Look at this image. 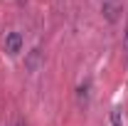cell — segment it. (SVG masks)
Listing matches in <instances>:
<instances>
[{"instance_id": "cell-1", "label": "cell", "mask_w": 128, "mask_h": 126, "mask_svg": "<svg viewBox=\"0 0 128 126\" xmlns=\"http://www.w3.org/2000/svg\"><path fill=\"white\" fill-rule=\"evenodd\" d=\"M5 49H8V54H17L22 49V35L20 32H10L5 37Z\"/></svg>"}, {"instance_id": "cell-2", "label": "cell", "mask_w": 128, "mask_h": 126, "mask_svg": "<svg viewBox=\"0 0 128 126\" xmlns=\"http://www.w3.org/2000/svg\"><path fill=\"white\" fill-rule=\"evenodd\" d=\"M126 52H128V32H126Z\"/></svg>"}, {"instance_id": "cell-3", "label": "cell", "mask_w": 128, "mask_h": 126, "mask_svg": "<svg viewBox=\"0 0 128 126\" xmlns=\"http://www.w3.org/2000/svg\"><path fill=\"white\" fill-rule=\"evenodd\" d=\"M17 126H25V124H17Z\"/></svg>"}]
</instances>
